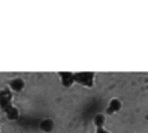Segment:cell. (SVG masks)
Returning <instances> with one entry per match:
<instances>
[{
  "label": "cell",
  "mask_w": 148,
  "mask_h": 133,
  "mask_svg": "<svg viewBox=\"0 0 148 133\" xmlns=\"http://www.w3.org/2000/svg\"><path fill=\"white\" fill-rule=\"evenodd\" d=\"M93 77L95 74L93 73H77L73 74V81L85 85V86H92L93 85Z\"/></svg>",
  "instance_id": "obj_1"
},
{
  "label": "cell",
  "mask_w": 148,
  "mask_h": 133,
  "mask_svg": "<svg viewBox=\"0 0 148 133\" xmlns=\"http://www.w3.org/2000/svg\"><path fill=\"white\" fill-rule=\"evenodd\" d=\"M0 108H1L5 113L13 108L12 105V93L8 90H4L0 92Z\"/></svg>",
  "instance_id": "obj_2"
},
{
  "label": "cell",
  "mask_w": 148,
  "mask_h": 133,
  "mask_svg": "<svg viewBox=\"0 0 148 133\" xmlns=\"http://www.w3.org/2000/svg\"><path fill=\"white\" fill-rule=\"evenodd\" d=\"M58 75H60V77H61L62 84H63L65 88L71 86L72 83L75 82V81H73V74H71V73H60Z\"/></svg>",
  "instance_id": "obj_3"
},
{
  "label": "cell",
  "mask_w": 148,
  "mask_h": 133,
  "mask_svg": "<svg viewBox=\"0 0 148 133\" xmlns=\"http://www.w3.org/2000/svg\"><path fill=\"white\" fill-rule=\"evenodd\" d=\"M120 108H121V103L118 101V99H112V101L110 102L108 106H107L106 112H107L108 114H112V113H114V112L119 111V110H120Z\"/></svg>",
  "instance_id": "obj_4"
},
{
  "label": "cell",
  "mask_w": 148,
  "mask_h": 133,
  "mask_svg": "<svg viewBox=\"0 0 148 133\" xmlns=\"http://www.w3.org/2000/svg\"><path fill=\"white\" fill-rule=\"evenodd\" d=\"M10 85H11V88L14 90V91H21L22 89H23V81L21 80V78H15V80H13V81H11V83H10Z\"/></svg>",
  "instance_id": "obj_5"
},
{
  "label": "cell",
  "mask_w": 148,
  "mask_h": 133,
  "mask_svg": "<svg viewBox=\"0 0 148 133\" xmlns=\"http://www.w3.org/2000/svg\"><path fill=\"white\" fill-rule=\"evenodd\" d=\"M54 128V123L49 119H45L42 123H41V130L45 131L46 133H49L51 130Z\"/></svg>",
  "instance_id": "obj_6"
},
{
  "label": "cell",
  "mask_w": 148,
  "mask_h": 133,
  "mask_svg": "<svg viewBox=\"0 0 148 133\" xmlns=\"http://www.w3.org/2000/svg\"><path fill=\"white\" fill-rule=\"evenodd\" d=\"M6 116H7L8 119H11V120H15V119H18V117H19V111H18L16 108L13 106L11 110H8V111L6 112Z\"/></svg>",
  "instance_id": "obj_7"
},
{
  "label": "cell",
  "mask_w": 148,
  "mask_h": 133,
  "mask_svg": "<svg viewBox=\"0 0 148 133\" xmlns=\"http://www.w3.org/2000/svg\"><path fill=\"white\" fill-rule=\"evenodd\" d=\"M104 121H105V117H104L103 114H97V116L95 117V124H96L97 128H98V127H103Z\"/></svg>",
  "instance_id": "obj_8"
},
{
  "label": "cell",
  "mask_w": 148,
  "mask_h": 133,
  "mask_svg": "<svg viewBox=\"0 0 148 133\" xmlns=\"http://www.w3.org/2000/svg\"><path fill=\"white\" fill-rule=\"evenodd\" d=\"M96 133H110V132H107V131H106V130H104L103 127H98Z\"/></svg>",
  "instance_id": "obj_9"
}]
</instances>
